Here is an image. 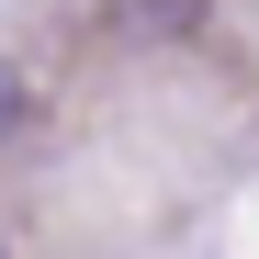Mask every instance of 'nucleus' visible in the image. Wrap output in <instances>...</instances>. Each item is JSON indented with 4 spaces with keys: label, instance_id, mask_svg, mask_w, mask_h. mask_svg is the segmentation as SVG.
Segmentation results:
<instances>
[{
    "label": "nucleus",
    "instance_id": "obj_3",
    "mask_svg": "<svg viewBox=\"0 0 259 259\" xmlns=\"http://www.w3.org/2000/svg\"><path fill=\"white\" fill-rule=\"evenodd\" d=\"M0 259H12V248H0Z\"/></svg>",
    "mask_w": 259,
    "mask_h": 259
},
{
    "label": "nucleus",
    "instance_id": "obj_2",
    "mask_svg": "<svg viewBox=\"0 0 259 259\" xmlns=\"http://www.w3.org/2000/svg\"><path fill=\"white\" fill-rule=\"evenodd\" d=\"M136 23H192V0H124Z\"/></svg>",
    "mask_w": 259,
    "mask_h": 259
},
{
    "label": "nucleus",
    "instance_id": "obj_1",
    "mask_svg": "<svg viewBox=\"0 0 259 259\" xmlns=\"http://www.w3.org/2000/svg\"><path fill=\"white\" fill-rule=\"evenodd\" d=\"M23 124H34V79H23L12 57H0V147H12V136H23Z\"/></svg>",
    "mask_w": 259,
    "mask_h": 259
}]
</instances>
